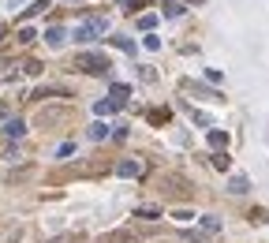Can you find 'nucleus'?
<instances>
[{"label": "nucleus", "instance_id": "nucleus-7", "mask_svg": "<svg viewBox=\"0 0 269 243\" xmlns=\"http://www.w3.org/2000/svg\"><path fill=\"white\" fill-rule=\"evenodd\" d=\"M116 172H120V176H139L142 165H139V161H120V165H116Z\"/></svg>", "mask_w": 269, "mask_h": 243}, {"label": "nucleus", "instance_id": "nucleus-15", "mask_svg": "<svg viewBox=\"0 0 269 243\" xmlns=\"http://www.w3.org/2000/svg\"><path fill=\"white\" fill-rule=\"evenodd\" d=\"M45 8H49V0H34V4L26 8V15H37V12H45Z\"/></svg>", "mask_w": 269, "mask_h": 243}, {"label": "nucleus", "instance_id": "nucleus-1", "mask_svg": "<svg viewBox=\"0 0 269 243\" xmlns=\"http://www.w3.org/2000/svg\"><path fill=\"white\" fill-rule=\"evenodd\" d=\"M105 30H109V19H105V15L82 19V23L75 26V42H94V37H101Z\"/></svg>", "mask_w": 269, "mask_h": 243}, {"label": "nucleus", "instance_id": "nucleus-4", "mask_svg": "<svg viewBox=\"0 0 269 243\" xmlns=\"http://www.w3.org/2000/svg\"><path fill=\"white\" fill-rule=\"evenodd\" d=\"M4 135H8V139H23V135H26V124H23V120H8V124H4Z\"/></svg>", "mask_w": 269, "mask_h": 243}, {"label": "nucleus", "instance_id": "nucleus-6", "mask_svg": "<svg viewBox=\"0 0 269 243\" xmlns=\"http://www.w3.org/2000/svg\"><path fill=\"white\" fill-rule=\"evenodd\" d=\"M86 135H90V139H94V142H101V139H109V124H101V120H98V124H90V128H86Z\"/></svg>", "mask_w": 269, "mask_h": 243}, {"label": "nucleus", "instance_id": "nucleus-19", "mask_svg": "<svg viewBox=\"0 0 269 243\" xmlns=\"http://www.w3.org/2000/svg\"><path fill=\"white\" fill-rule=\"evenodd\" d=\"M213 165L217 169H228V153H213Z\"/></svg>", "mask_w": 269, "mask_h": 243}, {"label": "nucleus", "instance_id": "nucleus-12", "mask_svg": "<svg viewBox=\"0 0 269 243\" xmlns=\"http://www.w3.org/2000/svg\"><path fill=\"white\" fill-rule=\"evenodd\" d=\"M139 26L142 30H153V26H157V15H139Z\"/></svg>", "mask_w": 269, "mask_h": 243}, {"label": "nucleus", "instance_id": "nucleus-23", "mask_svg": "<svg viewBox=\"0 0 269 243\" xmlns=\"http://www.w3.org/2000/svg\"><path fill=\"white\" fill-rule=\"evenodd\" d=\"M49 243H71V236H56V239H49Z\"/></svg>", "mask_w": 269, "mask_h": 243}, {"label": "nucleus", "instance_id": "nucleus-24", "mask_svg": "<svg viewBox=\"0 0 269 243\" xmlns=\"http://www.w3.org/2000/svg\"><path fill=\"white\" fill-rule=\"evenodd\" d=\"M187 4H198V0H187Z\"/></svg>", "mask_w": 269, "mask_h": 243}, {"label": "nucleus", "instance_id": "nucleus-17", "mask_svg": "<svg viewBox=\"0 0 269 243\" xmlns=\"http://www.w3.org/2000/svg\"><path fill=\"white\" fill-rule=\"evenodd\" d=\"M165 15H168V19H180V15H184V4H168Z\"/></svg>", "mask_w": 269, "mask_h": 243}, {"label": "nucleus", "instance_id": "nucleus-3", "mask_svg": "<svg viewBox=\"0 0 269 243\" xmlns=\"http://www.w3.org/2000/svg\"><path fill=\"white\" fill-rule=\"evenodd\" d=\"M45 42H49L53 49H60L67 42V30H64V26H49V30H45Z\"/></svg>", "mask_w": 269, "mask_h": 243}, {"label": "nucleus", "instance_id": "nucleus-2", "mask_svg": "<svg viewBox=\"0 0 269 243\" xmlns=\"http://www.w3.org/2000/svg\"><path fill=\"white\" fill-rule=\"evenodd\" d=\"M75 67H79V71H90V75H105L109 71V56L105 53H82L79 60H75Z\"/></svg>", "mask_w": 269, "mask_h": 243}, {"label": "nucleus", "instance_id": "nucleus-14", "mask_svg": "<svg viewBox=\"0 0 269 243\" xmlns=\"http://www.w3.org/2000/svg\"><path fill=\"white\" fill-rule=\"evenodd\" d=\"M112 45L123 49V53H134V42H127V37H112Z\"/></svg>", "mask_w": 269, "mask_h": 243}, {"label": "nucleus", "instance_id": "nucleus-9", "mask_svg": "<svg viewBox=\"0 0 269 243\" xmlns=\"http://www.w3.org/2000/svg\"><path fill=\"white\" fill-rule=\"evenodd\" d=\"M134 217H142V221H157L161 213H157V206H142L139 213H134Z\"/></svg>", "mask_w": 269, "mask_h": 243}, {"label": "nucleus", "instance_id": "nucleus-20", "mask_svg": "<svg viewBox=\"0 0 269 243\" xmlns=\"http://www.w3.org/2000/svg\"><path fill=\"white\" fill-rule=\"evenodd\" d=\"M202 225H206L209 232H217V228H220V221H217V217H202Z\"/></svg>", "mask_w": 269, "mask_h": 243}, {"label": "nucleus", "instance_id": "nucleus-16", "mask_svg": "<svg viewBox=\"0 0 269 243\" xmlns=\"http://www.w3.org/2000/svg\"><path fill=\"white\" fill-rule=\"evenodd\" d=\"M34 37H37V34H34V26H23V30H19V42H23V45H26V42H34Z\"/></svg>", "mask_w": 269, "mask_h": 243}, {"label": "nucleus", "instance_id": "nucleus-13", "mask_svg": "<svg viewBox=\"0 0 269 243\" xmlns=\"http://www.w3.org/2000/svg\"><path fill=\"white\" fill-rule=\"evenodd\" d=\"M142 45H146L150 53H157V49H161V37H157V34H150V37H142Z\"/></svg>", "mask_w": 269, "mask_h": 243}, {"label": "nucleus", "instance_id": "nucleus-21", "mask_svg": "<svg viewBox=\"0 0 269 243\" xmlns=\"http://www.w3.org/2000/svg\"><path fill=\"white\" fill-rule=\"evenodd\" d=\"M112 243H131V236H127V232H116V236H112Z\"/></svg>", "mask_w": 269, "mask_h": 243}, {"label": "nucleus", "instance_id": "nucleus-22", "mask_svg": "<svg viewBox=\"0 0 269 243\" xmlns=\"http://www.w3.org/2000/svg\"><path fill=\"white\" fill-rule=\"evenodd\" d=\"M123 4H127L131 12H134V8H142V4H146V0H123Z\"/></svg>", "mask_w": 269, "mask_h": 243}, {"label": "nucleus", "instance_id": "nucleus-5", "mask_svg": "<svg viewBox=\"0 0 269 243\" xmlns=\"http://www.w3.org/2000/svg\"><path fill=\"white\" fill-rule=\"evenodd\" d=\"M109 97H112V105H116V109H120V105H123V101H127V97H131V86L116 83V86H112V94H109Z\"/></svg>", "mask_w": 269, "mask_h": 243}, {"label": "nucleus", "instance_id": "nucleus-10", "mask_svg": "<svg viewBox=\"0 0 269 243\" xmlns=\"http://www.w3.org/2000/svg\"><path fill=\"white\" fill-rule=\"evenodd\" d=\"M112 109H116V105H112V97H105V101H98V105H94V112H98V116L112 112Z\"/></svg>", "mask_w": 269, "mask_h": 243}, {"label": "nucleus", "instance_id": "nucleus-8", "mask_svg": "<svg viewBox=\"0 0 269 243\" xmlns=\"http://www.w3.org/2000/svg\"><path fill=\"white\" fill-rule=\"evenodd\" d=\"M228 191H236V194L251 191V180H247V176H232V180H228Z\"/></svg>", "mask_w": 269, "mask_h": 243}, {"label": "nucleus", "instance_id": "nucleus-18", "mask_svg": "<svg viewBox=\"0 0 269 243\" xmlns=\"http://www.w3.org/2000/svg\"><path fill=\"white\" fill-rule=\"evenodd\" d=\"M71 153H75V142H64L60 150H56V157H71Z\"/></svg>", "mask_w": 269, "mask_h": 243}, {"label": "nucleus", "instance_id": "nucleus-11", "mask_svg": "<svg viewBox=\"0 0 269 243\" xmlns=\"http://www.w3.org/2000/svg\"><path fill=\"white\" fill-rule=\"evenodd\" d=\"M225 142H228V135H225V131H209V146H217V150H220Z\"/></svg>", "mask_w": 269, "mask_h": 243}]
</instances>
